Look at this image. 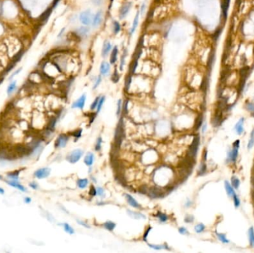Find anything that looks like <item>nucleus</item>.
Listing matches in <instances>:
<instances>
[{
  "label": "nucleus",
  "mask_w": 254,
  "mask_h": 253,
  "mask_svg": "<svg viewBox=\"0 0 254 253\" xmlns=\"http://www.w3.org/2000/svg\"><path fill=\"white\" fill-rule=\"evenodd\" d=\"M102 137H99L98 139H97V142H96V144H95V150L97 151H99L101 150V145H102Z\"/></svg>",
  "instance_id": "c9c22d12"
},
{
  "label": "nucleus",
  "mask_w": 254,
  "mask_h": 253,
  "mask_svg": "<svg viewBox=\"0 0 254 253\" xmlns=\"http://www.w3.org/2000/svg\"><path fill=\"white\" fill-rule=\"evenodd\" d=\"M77 32H78L79 35L80 36H86L88 33V29L86 27H81L77 30Z\"/></svg>",
  "instance_id": "e433bc0d"
},
{
  "label": "nucleus",
  "mask_w": 254,
  "mask_h": 253,
  "mask_svg": "<svg viewBox=\"0 0 254 253\" xmlns=\"http://www.w3.org/2000/svg\"><path fill=\"white\" fill-rule=\"evenodd\" d=\"M29 185L32 188V189H37V187H38V185L35 183V182H32V183H29Z\"/></svg>",
  "instance_id": "6e6d98bb"
},
{
  "label": "nucleus",
  "mask_w": 254,
  "mask_h": 253,
  "mask_svg": "<svg viewBox=\"0 0 254 253\" xmlns=\"http://www.w3.org/2000/svg\"><path fill=\"white\" fill-rule=\"evenodd\" d=\"M93 17H92V14L91 13V11L89 10H86L83 13H81L80 16V20L82 22L83 25H89L92 20H93Z\"/></svg>",
  "instance_id": "20e7f679"
},
{
  "label": "nucleus",
  "mask_w": 254,
  "mask_h": 253,
  "mask_svg": "<svg viewBox=\"0 0 254 253\" xmlns=\"http://www.w3.org/2000/svg\"><path fill=\"white\" fill-rule=\"evenodd\" d=\"M97 195H98L99 197H100L101 198L105 197L106 195H105V191H104V189H103V188H101V187H98V188H97Z\"/></svg>",
  "instance_id": "4c0bfd02"
},
{
  "label": "nucleus",
  "mask_w": 254,
  "mask_h": 253,
  "mask_svg": "<svg viewBox=\"0 0 254 253\" xmlns=\"http://www.w3.org/2000/svg\"><path fill=\"white\" fill-rule=\"evenodd\" d=\"M244 119L242 117L239 120V122L235 126V130L239 135H241L244 131Z\"/></svg>",
  "instance_id": "9b49d317"
},
{
  "label": "nucleus",
  "mask_w": 254,
  "mask_h": 253,
  "mask_svg": "<svg viewBox=\"0 0 254 253\" xmlns=\"http://www.w3.org/2000/svg\"><path fill=\"white\" fill-rule=\"evenodd\" d=\"M77 186H78L80 189H85L87 185H88V179L86 178H83V179H79L77 182Z\"/></svg>",
  "instance_id": "393cba45"
},
{
  "label": "nucleus",
  "mask_w": 254,
  "mask_h": 253,
  "mask_svg": "<svg viewBox=\"0 0 254 253\" xmlns=\"http://www.w3.org/2000/svg\"><path fill=\"white\" fill-rule=\"evenodd\" d=\"M207 123H204V124L203 125V126H202V129H201V131H202V133H204V132L206 131V130H207Z\"/></svg>",
  "instance_id": "bf43d9fd"
},
{
  "label": "nucleus",
  "mask_w": 254,
  "mask_h": 253,
  "mask_svg": "<svg viewBox=\"0 0 254 253\" xmlns=\"http://www.w3.org/2000/svg\"><path fill=\"white\" fill-rule=\"evenodd\" d=\"M156 217H157V219L159 220V221H160L161 223H165V222H166V221H168V219H169V217H168L166 214L162 213V212H158L157 213Z\"/></svg>",
  "instance_id": "b1692460"
},
{
  "label": "nucleus",
  "mask_w": 254,
  "mask_h": 253,
  "mask_svg": "<svg viewBox=\"0 0 254 253\" xmlns=\"http://www.w3.org/2000/svg\"><path fill=\"white\" fill-rule=\"evenodd\" d=\"M184 221L187 224H190L193 223L194 221V217L191 214H187L184 218Z\"/></svg>",
  "instance_id": "a19ab883"
},
{
  "label": "nucleus",
  "mask_w": 254,
  "mask_h": 253,
  "mask_svg": "<svg viewBox=\"0 0 254 253\" xmlns=\"http://www.w3.org/2000/svg\"><path fill=\"white\" fill-rule=\"evenodd\" d=\"M149 246L152 249H154L155 250H161V249H169V246L166 245V243H164V244H161V245H155V244H148Z\"/></svg>",
  "instance_id": "a878e982"
},
{
  "label": "nucleus",
  "mask_w": 254,
  "mask_h": 253,
  "mask_svg": "<svg viewBox=\"0 0 254 253\" xmlns=\"http://www.w3.org/2000/svg\"><path fill=\"white\" fill-rule=\"evenodd\" d=\"M248 235H249V241L251 246L254 247V229L253 227H250L248 230Z\"/></svg>",
  "instance_id": "bb28decb"
},
{
  "label": "nucleus",
  "mask_w": 254,
  "mask_h": 253,
  "mask_svg": "<svg viewBox=\"0 0 254 253\" xmlns=\"http://www.w3.org/2000/svg\"><path fill=\"white\" fill-rule=\"evenodd\" d=\"M123 112L125 113V114H126L127 112H128V101H126L125 102V103H124V105H123Z\"/></svg>",
  "instance_id": "5fc2aeb1"
},
{
  "label": "nucleus",
  "mask_w": 254,
  "mask_h": 253,
  "mask_svg": "<svg viewBox=\"0 0 254 253\" xmlns=\"http://www.w3.org/2000/svg\"><path fill=\"white\" fill-rule=\"evenodd\" d=\"M21 171H22V169H19V170H15L14 172H9V173H8V177L10 178V180H19V175H20Z\"/></svg>",
  "instance_id": "aec40b11"
},
{
  "label": "nucleus",
  "mask_w": 254,
  "mask_h": 253,
  "mask_svg": "<svg viewBox=\"0 0 254 253\" xmlns=\"http://www.w3.org/2000/svg\"><path fill=\"white\" fill-rule=\"evenodd\" d=\"M117 53H118V50H117V47L115 46L112 51V54H111V57H110V62L112 64H114L116 61H117Z\"/></svg>",
  "instance_id": "4be33fe9"
},
{
  "label": "nucleus",
  "mask_w": 254,
  "mask_h": 253,
  "mask_svg": "<svg viewBox=\"0 0 254 253\" xmlns=\"http://www.w3.org/2000/svg\"><path fill=\"white\" fill-rule=\"evenodd\" d=\"M126 212L128 215L130 217L133 218V219H137V220H139V219H146V216L144 214L140 213V212H133V211H131L129 209H128Z\"/></svg>",
  "instance_id": "f8f14e48"
},
{
  "label": "nucleus",
  "mask_w": 254,
  "mask_h": 253,
  "mask_svg": "<svg viewBox=\"0 0 254 253\" xmlns=\"http://www.w3.org/2000/svg\"><path fill=\"white\" fill-rule=\"evenodd\" d=\"M216 235H217V238H218V240H219L220 241H221L222 243H229V240L226 238L225 234H224L222 233H217L216 234Z\"/></svg>",
  "instance_id": "72a5a7b5"
},
{
  "label": "nucleus",
  "mask_w": 254,
  "mask_h": 253,
  "mask_svg": "<svg viewBox=\"0 0 254 253\" xmlns=\"http://www.w3.org/2000/svg\"><path fill=\"white\" fill-rule=\"evenodd\" d=\"M207 150H204V153H203V160L205 161L206 160H207Z\"/></svg>",
  "instance_id": "13d9d810"
},
{
  "label": "nucleus",
  "mask_w": 254,
  "mask_h": 253,
  "mask_svg": "<svg viewBox=\"0 0 254 253\" xmlns=\"http://www.w3.org/2000/svg\"><path fill=\"white\" fill-rule=\"evenodd\" d=\"M125 196H126V199L128 204L130 205L131 206H132L133 208H135V209H141L142 208L140 206V205L137 203V201H136V200L132 196H131L130 195H128V194H126Z\"/></svg>",
  "instance_id": "1a4fd4ad"
},
{
  "label": "nucleus",
  "mask_w": 254,
  "mask_h": 253,
  "mask_svg": "<svg viewBox=\"0 0 254 253\" xmlns=\"http://www.w3.org/2000/svg\"><path fill=\"white\" fill-rule=\"evenodd\" d=\"M151 229H152V227H151L150 226H148V228H147V229H146V231L144 232V237H143V240H144V241H147V237H148V234H149V232L151 231Z\"/></svg>",
  "instance_id": "49530a36"
},
{
  "label": "nucleus",
  "mask_w": 254,
  "mask_h": 253,
  "mask_svg": "<svg viewBox=\"0 0 254 253\" xmlns=\"http://www.w3.org/2000/svg\"><path fill=\"white\" fill-rule=\"evenodd\" d=\"M15 88H16V82H13L10 83V86H9L8 88V91H7L8 94L10 95V94L14 91Z\"/></svg>",
  "instance_id": "ea45409f"
},
{
  "label": "nucleus",
  "mask_w": 254,
  "mask_h": 253,
  "mask_svg": "<svg viewBox=\"0 0 254 253\" xmlns=\"http://www.w3.org/2000/svg\"><path fill=\"white\" fill-rule=\"evenodd\" d=\"M254 146V128L252 130L251 133H250V137L249 139V141H248V143H247V148L248 150L251 149Z\"/></svg>",
  "instance_id": "cd10ccee"
},
{
  "label": "nucleus",
  "mask_w": 254,
  "mask_h": 253,
  "mask_svg": "<svg viewBox=\"0 0 254 253\" xmlns=\"http://www.w3.org/2000/svg\"><path fill=\"white\" fill-rule=\"evenodd\" d=\"M83 151L82 149L77 148V149L72 151L69 155H68L66 157V160L70 163L74 164L77 162H78L80 160V158L83 157Z\"/></svg>",
  "instance_id": "f03ea898"
},
{
  "label": "nucleus",
  "mask_w": 254,
  "mask_h": 253,
  "mask_svg": "<svg viewBox=\"0 0 254 253\" xmlns=\"http://www.w3.org/2000/svg\"><path fill=\"white\" fill-rule=\"evenodd\" d=\"M50 173H51V169L49 168H42L37 170L34 173V175L38 179H43V178L48 177Z\"/></svg>",
  "instance_id": "423d86ee"
},
{
  "label": "nucleus",
  "mask_w": 254,
  "mask_h": 253,
  "mask_svg": "<svg viewBox=\"0 0 254 253\" xmlns=\"http://www.w3.org/2000/svg\"><path fill=\"white\" fill-rule=\"evenodd\" d=\"M62 226H63V227H64V230H65L67 233L69 234H74V229H73L69 224L65 223V224H62Z\"/></svg>",
  "instance_id": "c756f323"
},
{
  "label": "nucleus",
  "mask_w": 254,
  "mask_h": 253,
  "mask_svg": "<svg viewBox=\"0 0 254 253\" xmlns=\"http://www.w3.org/2000/svg\"><path fill=\"white\" fill-rule=\"evenodd\" d=\"M207 172V165L205 163H201V165L199 166L198 171V175L202 176L204 175Z\"/></svg>",
  "instance_id": "c85d7f7f"
},
{
  "label": "nucleus",
  "mask_w": 254,
  "mask_h": 253,
  "mask_svg": "<svg viewBox=\"0 0 254 253\" xmlns=\"http://www.w3.org/2000/svg\"><path fill=\"white\" fill-rule=\"evenodd\" d=\"M6 183H7L8 185H11V186H13V187H15V188H17V189H20V191H22V192H26V191H27V189H25V187L23 186L22 185H21V184H20L19 182H18L17 180H11L10 181L6 180Z\"/></svg>",
  "instance_id": "ddd939ff"
},
{
  "label": "nucleus",
  "mask_w": 254,
  "mask_h": 253,
  "mask_svg": "<svg viewBox=\"0 0 254 253\" xmlns=\"http://www.w3.org/2000/svg\"><path fill=\"white\" fill-rule=\"evenodd\" d=\"M102 21V13L101 11H98V13H96V15L94 16V19H93V27H97L98 26L100 22Z\"/></svg>",
  "instance_id": "6ab92c4d"
},
{
  "label": "nucleus",
  "mask_w": 254,
  "mask_h": 253,
  "mask_svg": "<svg viewBox=\"0 0 254 253\" xmlns=\"http://www.w3.org/2000/svg\"><path fill=\"white\" fill-rule=\"evenodd\" d=\"M152 198H158L162 196V191L158 188H151L148 190V193Z\"/></svg>",
  "instance_id": "6e6552de"
},
{
  "label": "nucleus",
  "mask_w": 254,
  "mask_h": 253,
  "mask_svg": "<svg viewBox=\"0 0 254 253\" xmlns=\"http://www.w3.org/2000/svg\"><path fill=\"white\" fill-rule=\"evenodd\" d=\"M100 74L103 76H106L109 73L110 71V65L109 64L106 62H103L100 65Z\"/></svg>",
  "instance_id": "4468645a"
},
{
  "label": "nucleus",
  "mask_w": 254,
  "mask_h": 253,
  "mask_svg": "<svg viewBox=\"0 0 254 253\" xmlns=\"http://www.w3.org/2000/svg\"><path fill=\"white\" fill-rule=\"evenodd\" d=\"M191 204H192V202H191L190 200H187V202L186 203L185 206L186 207H189V206H191Z\"/></svg>",
  "instance_id": "680f3d73"
},
{
  "label": "nucleus",
  "mask_w": 254,
  "mask_h": 253,
  "mask_svg": "<svg viewBox=\"0 0 254 253\" xmlns=\"http://www.w3.org/2000/svg\"><path fill=\"white\" fill-rule=\"evenodd\" d=\"M0 180H2V177L0 175Z\"/></svg>",
  "instance_id": "69168bd1"
},
{
  "label": "nucleus",
  "mask_w": 254,
  "mask_h": 253,
  "mask_svg": "<svg viewBox=\"0 0 254 253\" xmlns=\"http://www.w3.org/2000/svg\"><path fill=\"white\" fill-rule=\"evenodd\" d=\"M178 232L181 234H183V235H184V234H189L188 230L186 229L185 227H184V226L180 227V228L178 229Z\"/></svg>",
  "instance_id": "de8ad7c7"
},
{
  "label": "nucleus",
  "mask_w": 254,
  "mask_h": 253,
  "mask_svg": "<svg viewBox=\"0 0 254 253\" xmlns=\"http://www.w3.org/2000/svg\"><path fill=\"white\" fill-rule=\"evenodd\" d=\"M121 107H122V101L121 99H119L117 102V115L120 116L121 113Z\"/></svg>",
  "instance_id": "09e8293b"
},
{
  "label": "nucleus",
  "mask_w": 254,
  "mask_h": 253,
  "mask_svg": "<svg viewBox=\"0 0 254 253\" xmlns=\"http://www.w3.org/2000/svg\"><path fill=\"white\" fill-rule=\"evenodd\" d=\"M99 99H100V97H98L95 98V99L94 100V102L92 103V104H91V106H90L91 110H94L95 108H97L98 102H99Z\"/></svg>",
  "instance_id": "37998d69"
},
{
  "label": "nucleus",
  "mask_w": 254,
  "mask_h": 253,
  "mask_svg": "<svg viewBox=\"0 0 254 253\" xmlns=\"http://www.w3.org/2000/svg\"><path fill=\"white\" fill-rule=\"evenodd\" d=\"M4 193H5V190L3 189L0 188V194L1 195H4Z\"/></svg>",
  "instance_id": "0e129e2a"
},
{
  "label": "nucleus",
  "mask_w": 254,
  "mask_h": 253,
  "mask_svg": "<svg viewBox=\"0 0 254 253\" xmlns=\"http://www.w3.org/2000/svg\"><path fill=\"white\" fill-rule=\"evenodd\" d=\"M199 144H200V137H199V136L195 137L192 143H191V145L189 146V152H188V155L191 158H195L196 157L198 150Z\"/></svg>",
  "instance_id": "7ed1b4c3"
},
{
  "label": "nucleus",
  "mask_w": 254,
  "mask_h": 253,
  "mask_svg": "<svg viewBox=\"0 0 254 253\" xmlns=\"http://www.w3.org/2000/svg\"><path fill=\"white\" fill-rule=\"evenodd\" d=\"M86 100V94H83L80 97L77 99L71 106L72 108H80V109H83L84 106H85V103Z\"/></svg>",
  "instance_id": "0eeeda50"
},
{
  "label": "nucleus",
  "mask_w": 254,
  "mask_h": 253,
  "mask_svg": "<svg viewBox=\"0 0 254 253\" xmlns=\"http://www.w3.org/2000/svg\"><path fill=\"white\" fill-rule=\"evenodd\" d=\"M124 124H123V119H120L118 124H117L115 133V143L117 146H120L123 137H124Z\"/></svg>",
  "instance_id": "f257e3e1"
},
{
  "label": "nucleus",
  "mask_w": 254,
  "mask_h": 253,
  "mask_svg": "<svg viewBox=\"0 0 254 253\" xmlns=\"http://www.w3.org/2000/svg\"><path fill=\"white\" fill-rule=\"evenodd\" d=\"M115 226H116V224L112 221H106L103 224V227L106 230L110 231V232H112L114 229L115 228Z\"/></svg>",
  "instance_id": "412c9836"
},
{
  "label": "nucleus",
  "mask_w": 254,
  "mask_h": 253,
  "mask_svg": "<svg viewBox=\"0 0 254 253\" xmlns=\"http://www.w3.org/2000/svg\"><path fill=\"white\" fill-rule=\"evenodd\" d=\"M131 8V3H126L124 5H123V7L120 8V14L119 16L120 19H123L124 17H126L128 13L129 12V10Z\"/></svg>",
  "instance_id": "9d476101"
},
{
  "label": "nucleus",
  "mask_w": 254,
  "mask_h": 253,
  "mask_svg": "<svg viewBox=\"0 0 254 253\" xmlns=\"http://www.w3.org/2000/svg\"><path fill=\"white\" fill-rule=\"evenodd\" d=\"M225 190L227 192V194L228 195L229 197H233V195H235V192L234 191V188L233 187V185H231L228 181H225Z\"/></svg>",
  "instance_id": "2eb2a0df"
},
{
  "label": "nucleus",
  "mask_w": 254,
  "mask_h": 253,
  "mask_svg": "<svg viewBox=\"0 0 254 253\" xmlns=\"http://www.w3.org/2000/svg\"><path fill=\"white\" fill-rule=\"evenodd\" d=\"M231 183H232V185L234 189H238L239 185H240V180H239V178H237L235 177H233L231 178Z\"/></svg>",
  "instance_id": "7c9ffc66"
},
{
  "label": "nucleus",
  "mask_w": 254,
  "mask_h": 253,
  "mask_svg": "<svg viewBox=\"0 0 254 253\" xmlns=\"http://www.w3.org/2000/svg\"><path fill=\"white\" fill-rule=\"evenodd\" d=\"M233 202H234L235 207V208H238V207L239 206V205H240V200H239V197H238V196L236 195V194L233 195Z\"/></svg>",
  "instance_id": "a18cd8bd"
},
{
  "label": "nucleus",
  "mask_w": 254,
  "mask_h": 253,
  "mask_svg": "<svg viewBox=\"0 0 254 253\" xmlns=\"http://www.w3.org/2000/svg\"><path fill=\"white\" fill-rule=\"evenodd\" d=\"M239 146H240V140H236L234 143H233V147H234V148H239Z\"/></svg>",
  "instance_id": "864d4df0"
},
{
  "label": "nucleus",
  "mask_w": 254,
  "mask_h": 253,
  "mask_svg": "<svg viewBox=\"0 0 254 253\" xmlns=\"http://www.w3.org/2000/svg\"><path fill=\"white\" fill-rule=\"evenodd\" d=\"M112 49V45L109 42H105L103 46V49H102V56L103 57H106L108 55V54L109 53V51Z\"/></svg>",
  "instance_id": "a211bd4d"
},
{
  "label": "nucleus",
  "mask_w": 254,
  "mask_h": 253,
  "mask_svg": "<svg viewBox=\"0 0 254 253\" xmlns=\"http://www.w3.org/2000/svg\"><path fill=\"white\" fill-rule=\"evenodd\" d=\"M77 222L78 223V224L81 225V226H83L85 227V228H87V229H89V228H90V226H89L88 224H86V223H85V222H83V221H82L77 220Z\"/></svg>",
  "instance_id": "3c124183"
},
{
  "label": "nucleus",
  "mask_w": 254,
  "mask_h": 253,
  "mask_svg": "<svg viewBox=\"0 0 254 253\" xmlns=\"http://www.w3.org/2000/svg\"><path fill=\"white\" fill-rule=\"evenodd\" d=\"M68 141H69L68 135H66L65 134H61L57 138V140L55 141V143H54V146H55V148H64L66 146Z\"/></svg>",
  "instance_id": "39448f33"
},
{
  "label": "nucleus",
  "mask_w": 254,
  "mask_h": 253,
  "mask_svg": "<svg viewBox=\"0 0 254 253\" xmlns=\"http://www.w3.org/2000/svg\"><path fill=\"white\" fill-rule=\"evenodd\" d=\"M138 20H139V11H137V13H136V16H135V20H134V21H133L131 31H130L131 34H132V33H133L135 31L136 28H137V25H138Z\"/></svg>",
  "instance_id": "5701e85b"
},
{
  "label": "nucleus",
  "mask_w": 254,
  "mask_h": 253,
  "mask_svg": "<svg viewBox=\"0 0 254 253\" xmlns=\"http://www.w3.org/2000/svg\"><path fill=\"white\" fill-rule=\"evenodd\" d=\"M144 8H146V5L144 3L143 5H142V7H141V12H142V13H143V12H144Z\"/></svg>",
  "instance_id": "e2e57ef3"
},
{
  "label": "nucleus",
  "mask_w": 254,
  "mask_h": 253,
  "mask_svg": "<svg viewBox=\"0 0 254 253\" xmlns=\"http://www.w3.org/2000/svg\"><path fill=\"white\" fill-rule=\"evenodd\" d=\"M100 82H101V77L99 76L98 77V79H97V80H96V82H95V83H94V88H93L95 89V88H98V86L100 85Z\"/></svg>",
  "instance_id": "603ef678"
},
{
  "label": "nucleus",
  "mask_w": 254,
  "mask_h": 253,
  "mask_svg": "<svg viewBox=\"0 0 254 253\" xmlns=\"http://www.w3.org/2000/svg\"><path fill=\"white\" fill-rule=\"evenodd\" d=\"M92 2H93L94 4H95L97 5H100L102 3L103 0H92Z\"/></svg>",
  "instance_id": "4d7b16f0"
},
{
  "label": "nucleus",
  "mask_w": 254,
  "mask_h": 253,
  "mask_svg": "<svg viewBox=\"0 0 254 253\" xmlns=\"http://www.w3.org/2000/svg\"><path fill=\"white\" fill-rule=\"evenodd\" d=\"M105 102V97L103 96L101 97H100V99H99V102H98V106H97V112H100V111L101 110V108L103 107V105Z\"/></svg>",
  "instance_id": "f704fd0d"
},
{
  "label": "nucleus",
  "mask_w": 254,
  "mask_h": 253,
  "mask_svg": "<svg viewBox=\"0 0 254 253\" xmlns=\"http://www.w3.org/2000/svg\"><path fill=\"white\" fill-rule=\"evenodd\" d=\"M238 154H239V148L233 147V149L228 153V158H229V160L230 161H232V162H235L236 160V159H237Z\"/></svg>",
  "instance_id": "dca6fc26"
},
{
  "label": "nucleus",
  "mask_w": 254,
  "mask_h": 253,
  "mask_svg": "<svg viewBox=\"0 0 254 253\" xmlns=\"http://www.w3.org/2000/svg\"><path fill=\"white\" fill-rule=\"evenodd\" d=\"M81 134H82V129H80V128L77 129V130H76V131H74V132L71 133V135L74 136V137H76V138L80 137H81Z\"/></svg>",
  "instance_id": "c03bdc74"
},
{
  "label": "nucleus",
  "mask_w": 254,
  "mask_h": 253,
  "mask_svg": "<svg viewBox=\"0 0 254 253\" xmlns=\"http://www.w3.org/2000/svg\"><path fill=\"white\" fill-rule=\"evenodd\" d=\"M89 195H91V197H94L97 195V189L94 188V186L92 185H91L90 189H89Z\"/></svg>",
  "instance_id": "79ce46f5"
},
{
  "label": "nucleus",
  "mask_w": 254,
  "mask_h": 253,
  "mask_svg": "<svg viewBox=\"0 0 254 253\" xmlns=\"http://www.w3.org/2000/svg\"><path fill=\"white\" fill-rule=\"evenodd\" d=\"M247 108L248 111L251 112V114L254 116V103L253 104H252V103L248 104L247 106Z\"/></svg>",
  "instance_id": "8fccbe9b"
},
{
  "label": "nucleus",
  "mask_w": 254,
  "mask_h": 253,
  "mask_svg": "<svg viewBox=\"0 0 254 253\" xmlns=\"http://www.w3.org/2000/svg\"><path fill=\"white\" fill-rule=\"evenodd\" d=\"M25 202L26 204H29V203H30V202H31V199H30V197H25Z\"/></svg>",
  "instance_id": "052dcab7"
},
{
  "label": "nucleus",
  "mask_w": 254,
  "mask_h": 253,
  "mask_svg": "<svg viewBox=\"0 0 254 253\" xmlns=\"http://www.w3.org/2000/svg\"><path fill=\"white\" fill-rule=\"evenodd\" d=\"M120 30V24L117 22H114L113 23V31H114V33L117 34V33H119Z\"/></svg>",
  "instance_id": "58836bf2"
},
{
  "label": "nucleus",
  "mask_w": 254,
  "mask_h": 253,
  "mask_svg": "<svg viewBox=\"0 0 254 253\" xmlns=\"http://www.w3.org/2000/svg\"><path fill=\"white\" fill-rule=\"evenodd\" d=\"M202 123H203V117H202V115H200V116L197 117L196 120L195 127H196V130L199 129V128L202 126Z\"/></svg>",
  "instance_id": "473e14b6"
},
{
  "label": "nucleus",
  "mask_w": 254,
  "mask_h": 253,
  "mask_svg": "<svg viewBox=\"0 0 254 253\" xmlns=\"http://www.w3.org/2000/svg\"><path fill=\"white\" fill-rule=\"evenodd\" d=\"M94 155L91 152L88 153L84 158V163L88 166H91L94 163Z\"/></svg>",
  "instance_id": "f3484780"
},
{
  "label": "nucleus",
  "mask_w": 254,
  "mask_h": 253,
  "mask_svg": "<svg viewBox=\"0 0 254 253\" xmlns=\"http://www.w3.org/2000/svg\"><path fill=\"white\" fill-rule=\"evenodd\" d=\"M205 226L203 224H198L195 226V231L196 233H201L204 231Z\"/></svg>",
  "instance_id": "2f4dec72"
}]
</instances>
